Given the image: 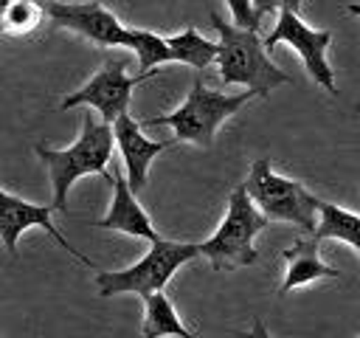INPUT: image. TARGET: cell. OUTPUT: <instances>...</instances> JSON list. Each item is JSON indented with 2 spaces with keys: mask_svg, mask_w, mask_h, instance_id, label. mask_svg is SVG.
I'll use <instances>...</instances> for the list:
<instances>
[{
  "mask_svg": "<svg viewBox=\"0 0 360 338\" xmlns=\"http://www.w3.org/2000/svg\"><path fill=\"white\" fill-rule=\"evenodd\" d=\"M211 25L219 34V82L222 84H245L256 96H270L273 87L290 84V76L276 68L267 56L264 42L259 39L256 28H242L225 23L217 11H211Z\"/></svg>",
  "mask_w": 360,
  "mask_h": 338,
  "instance_id": "1",
  "label": "cell"
},
{
  "mask_svg": "<svg viewBox=\"0 0 360 338\" xmlns=\"http://www.w3.org/2000/svg\"><path fill=\"white\" fill-rule=\"evenodd\" d=\"M112 124L107 121H96L90 113L84 115V127L82 135L76 138V144H70L68 149H51L37 144V155L42 158V163L48 166L51 175V186H53V208L56 211H68V192L70 186L84 177V175H107V163L112 155Z\"/></svg>",
  "mask_w": 360,
  "mask_h": 338,
  "instance_id": "2",
  "label": "cell"
},
{
  "mask_svg": "<svg viewBox=\"0 0 360 338\" xmlns=\"http://www.w3.org/2000/svg\"><path fill=\"white\" fill-rule=\"evenodd\" d=\"M267 223H270L267 214L250 200V194L242 183L231 192L228 211H225L219 228L214 231V237L200 242V256H205L214 270H231V268L253 265L259 256L253 248V237L259 231H264Z\"/></svg>",
  "mask_w": 360,
  "mask_h": 338,
  "instance_id": "3",
  "label": "cell"
},
{
  "mask_svg": "<svg viewBox=\"0 0 360 338\" xmlns=\"http://www.w3.org/2000/svg\"><path fill=\"white\" fill-rule=\"evenodd\" d=\"M253 96H256L253 90H245V93H236V96H228V93H219V90H208L202 84V79L197 76L191 82V90H188L186 101L174 113L146 118L143 127L166 124V127L174 130V141H191V144H200V146H211L219 124L225 118H231Z\"/></svg>",
  "mask_w": 360,
  "mask_h": 338,
  "instance_id": "4",
  "label": "cell"
},
{
  "mask_svg": "<svg viewBox=\"0 0 360 338\" xmlns=\"http://www.w3.org/2000/svg\"><path fill=\"white\" fill-rule=\"evenodd\" d=\"M200 256V245L194 242H172V239H155L152 248L129 268L124 270H101L96 273V287L101 296H118V293H138L141 299L146 293L163 290L174 270H180L186 262Z\"/></svg>",
  "mask_w": 360,
  "mask_h": 338,
  "instance_id": "5",
  "label": "cell"
},
{
  "mask_svg": "<svg viewBox=\"0 0 360 338\" xmlns=\"http://www.w3.org/2000/svg\"><path fill=\"white\" fill-rule=\"evenodd\" d=\"M245 189L250 200L267 214V220H281L292 223L307 234H315L318 228V197L309 194L298 180L281 177L273 172L270 158H256L248 177Z\"/></svg>",
  "mask_w": 360,
  "mask_h": 338,
  "instance_id": "6",
  "label": "cell"
},
{
  "mask_svg": "<svg viewBox=\"0 0 360 338\" xmlns=\"http://www.w3.org/2000/svg\"><path fill=\"white\" fill-rule=\"evenodd\" d=\"M158 73H160V68L141 70L138 76H129V73H127V59H107V62L98 68V73H96L82 90L70 93L59 107H62V110H70V107L87 104V107L98 110L107 124H112L121 113L129 110V96H132V90H135L141 82H146V79H152V76H158Z\"/></svg>",
  "mask_w": 360,
  "mask_h": 338,
  "instance_id": "7",
  "label": "cell"
},
{
  "mask_svg": "<svg viewBox=\"0 0 360 338\" xmlns=\"http://www.w3.org/2000/svg\"><path fill=\"white\" fill-rule=\"evenodd\" d=\"M45 14L56 28H68L101 48L110 45H124L132 48L135 42V28H127L110 8H104L98 0L90 3H59V0H42Z\"/></svg>",
  "mask_w": 360,
  "mask_h": 338,
  "instance_id": "8",
  "label": "cell"
},
{
  "mask_svg": "<svg viewBox=\"0 0 360 338\" xmlns=\"http://www.w3.org/2000/svg\"><path fill=\"white\" fill-rule=\"evenodd\" d=\"M278 42L290 45L307 65L309 76L329 93H335V73L326 62V48L332 42V31H315L309 28L298 11H290V8H281L278 11V20H276V28L267 34L264 39V48L273 51Z\"/></svg>",
  "mask_w": 360,
  "mask_h": 338,
  "instance_id": "9",
  "label": "cell"
},
{
  "mask_svg": "<svg viewBox=\"0 0 360 338\" xmlns=\"http://www.w3.org/2000/svg\"><path fill=\"white\" fill-rule=\"evenodd\" d=\"M53 211H56L53 203H51V206L28 203V200H22V197H17V194L0 189V239H3L6 251H8L11 256L17 254V239H20V234H22L25 228H45L68 254H73L79 262H84V265L93 268V262H90L84 254H79V251L59 234V228L51 223V214H53Z\"/></svg>",
  "mask_w": 360,
  "mask_h": 338,
  "instance_id": "10",
  "label": "cell"
},
{
  "mask_svg": "<svg viewBox=\"0 0 360 338\" xmlns=\"http://www.w3.org/2000/svg\"><path fill=\"white\" fill-rule=\"evenodd\" d=\"M143 124L135 121L127 113H121L115 121H112V135H115V144L121 149V158H124V166H127V180L132 186V192L138 194L143 186H146V175H149V163L163 152L169 149L174 141H152L143 135L141 130Z\"/></svg>",
  "mask_w": 360,
  "mask_h": 338,
  "instance_id": "11",
  "label": "cell"
},
{
  "mask_svg": "<svg viewBox=\"0 0 360 338\" xmlns=\"http://www.w3.org/2000/svg\"><path fill=\"white\" fill-rule=\"evenodd\" d=\"M110 183H112V203H110V211L96 225L107 228V231H124L129 237H141V239H149V242L160 239V234L155 231L149 214L135 200V192H132L129 180L121 177V172H112Z\"/></svg>",
  "mask_w": 360,
  "mask_h": 338,
  "instance_id": "12",
  "label": "cell"
},
{
  "mask_svg": "<svg viewBox=\"0 0 360 338\" xmlns=\"http://www.w3.org/2000/svg\"><path fill=\"white\" fill-rule=\"evenodd\" d=\"M284 262H287V276L278 287V293H290L292 287L318 282V279H338L340 270H335L332 265L321 262L318 256V239L309 234V239H295L292 248H284Z\"/></svg>",
  "mask_w": 360,
  "mask_h": 338,
  "instance_id": "13",
  "label": "cell"
},
{
  "mask_svg": "<svg viewBox=\"0 0 360 338\" xmlns=\"http://www.w3.org/2000/svg\"><path fill=\"white\" fill-rule=\"evenodd\" d=\"M141 335L146 338H158V335H180V338H191L194 332L183 327L180 315L174 313L169 296L163 290L146 293L143 296V324H141Z\"/></svg>",
  "mask_w": 360,
  "mask_h": 338,
  "instance_id": "14",
  "label": "cell"
},
{
  "mask_svg": "<svg viewBox=\"0 0 360 338\" xmlns=\"http://www.w3.org/2000/svg\"><path fill=\"white\" fill-rule=\"evenodd\" d=\"M312 237L318 242L321 239H343L360 254V214H352V211L318 197V228Z\"/></svg>",
  "mask_w": 360,
  "mask_h": 338,
  "instance_id": "15",
  "label": "cell"
},
{
  "mask_svg": "<svg viewBox=\"0 0 360 338\" xmlns=\"http://www.w3.org/2000/svg\"><path fill=\"white\" fill-rule=\"evenodd\" d=\"M166 42L172 48L174 62L191 65L194 70H205L211 62H217V54H219V42L205 39L194 25H188L186 31H180L174 37H166Z\"/></svg>",
  "mask_w": 360,
  "mask_h": 338,
  "instance_id": "16",
  "label": "cell"
},
{
  "mask_svg": "<svg viewBox=\"0 0 360 338\" xmlns=\"http://www.w3.org/2000/svg\"><path fill=\"white\" fill-rule=\"evenodd\" d=\"M45 17V3L39 0H11L0 11V31L3 34H31Z\"/></svg>",
  "mask_w": 360,
  "mask_h": 338,
  "instance_id": "17",
  "label": "cell"
},
{
  "mask_svg": "<svg viewBox=\"0 0 360 338\" xmlns=\"http://www.w3.org/2000/svg\"><path fill=\"white\" fill-rule=\"evenodd\" d=\"M132 51L138 54V68H141V70H152V68H158V65L174 62V56H172V48H169V42H166V37H158L155 31L135 28Z\"/></svg>",
  "mask_w": 360,
  "mask_h": 338,
  "instance_id": "18",
  "label": "cell"
},
{
  "mask_svg": "<svg viewBox=\"0 0 360 338\" xmlns=\"http://www.w3.org/2000/svg\"><path fill=\"white\" fill-rule=\"evenodd\" d=\"M225 3H228L231 17H233V23H236V25H242V28H256V31H259L262 17L256 14L253 0H225Z\"/></svg>",
  "mask_w": 360,
  "mask_h": 338,
  "instance_id": "19",
  "label": "cell"
},
{
  "mask_svg": "<svg viewBox=\"0 0 360 338\" xmlns=\"http://www.w3.org/2000/svg\"><path fill=\"white\" fill-rule=\"evenodd\" d=\"M253 8H256L259 17H267V14H273L276 8H281V3H278V0H253Z\"/></svg>",
  "mask_w": 360,
  "mask_h": 338,
  "instance_id": "20",
  "label": "cell"
},
{
  "mask_svg": "<svg viewBox=\"0 0 360 338\" xmlns=\"http://www.w3.org/2000/svg\"><path fill=\"white\" fill-rule=\"evenodd\" d=\"M281 8H290V11H298L301 8V0H278Z\"/></svg>",
  "mask_w": 360,
  "mask_h": 338,
  "instance_id": "21",
  "label": "cell"
},
{
  "mask_svg": "<svg viewBox=\"0 0 360 338\" xmlns=\"http://www.w3.org/2000/svg\"><path fill=\"white\" fill-rule=\"evenodd\" d=\"M349 14H354V17H360V3H354V6H349ZM357 104H360V99H357Z\"/></svg>",
  "mask_w": 360,
  "mask_h": 338,
  "instance_id": "22",
  "label": "cell"
},
{
  "mask_svg": "<svg viewBox=\"0 0 360 338\" xmlns=\"http://www.w3.org/2000/svg\"><path fill=\"white\" fill-rule=\"evenodd\" d=\"M0 34H3V31H0Z\"/></svg>",
  "mask_w": 360,
  "mask_h": 338,
  "instance_id": "23",
  "label": "cell"
}]
</instances>
